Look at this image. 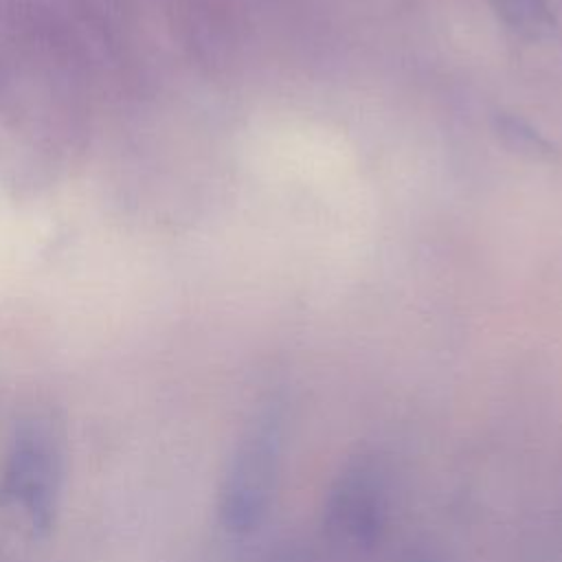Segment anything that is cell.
<instances>
[{"instance_id":"obj_1","label":"cell","mask_w":562,"mask_h":562,"mask_svg":"<svg viewBox=\"0 0 562 562\" xmlns=\"http://www.w3.org/2000/svg\"><path fill=\"white\" fill-rule=\"evenodd\" d=\"M64 465L59 424L46 413L20 417L0 465V503L20 509L33 531H50L59 512Z\"/></svg>"},{"instance_id":"obj_2","label":"cell","mask_w":562,"mask_h":562,"mask_svg":"<svg viewBox=\"0 0 562 562\" xmlns=\"http://www.w3.org/2000/svg\"><path fill=\"white\" fill-rule=\"evenodd\" d=\"M281 413H259L241 432L220 483L217 518L235 536L250 533L263 520L279 474Z\"/></svg>"},{"instance_id":"obj_3","label":"cell","mask_w":562,"mask_h":562,"mask_svg":"<svg viewBox=\"0 0 562 562\" xmlns=\"http://www.w3.org/2000/svg\"><path fill=\"white\" fill-rule=\"evenodd\" d=\"M386 501V476L373 459L362 457L347 463L325 498L327 538L349 551L369 549L384 529Z\"/></svg>"},{"instance_id":"obj_4","label":"cell","mask_w":562,"mask_h":562,"mask_svg":"<svg viewBox=\"0 0 562 562\" xmlns=\"http://www.w3.org/2000/svg\"><path fill=\"white\" fill-rule=\"evenodd\" d=\"M397 562H437V560L424 551H411V553L402 555Z\"/></svg>"}]
</instances>
